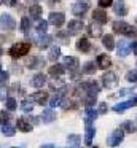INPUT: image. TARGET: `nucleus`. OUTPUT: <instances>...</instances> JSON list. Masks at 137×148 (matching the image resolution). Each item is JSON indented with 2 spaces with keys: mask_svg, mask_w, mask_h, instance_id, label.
I'll use <instances>...</instances> for the list:
<instances>
[{
  "mask_svg": "<svg viewBox=\"0 0 137 148\" xmlns=\"http://www.w3.org/2000/svg\"><path fill=\"white\" fill-rule=\"evenodd\" d=\"M112 27H113V32L121 34V35H124V37H134V35H137L136 27H132L131 24L124 23V21H115V23L112 24Z\"/></svg>",
  "mask_w": 137,
  "mask_h": 148,
  "instance_id": "nucleus-1",
  "label": "nucleus"
},
{
  "mask_svg": "<svg viewBox=\"0 0 137 148\" xmlns=\"http://www.w3.org/2000/svg\"><path fill=\"white\" fill-rule=\"evenodd\" d=\"M29 51H30V43H27V42H18V43H14V45L10 48L8 54L11 56L13 59H19V58H22V56H25Z\"/></svg>",
  "mask_w": 137,
  "mask_h": 148,
  "instance_id": "nucleus-2",
  "label": "nucleus"
},
{
  "mask_svg": "<svg viewBox=\"0 0 137 148\" xmlns=\"http://www.w3.org/2000/svg\"><path fill=\"white\" fill-rule=\"evenodd\" d=\"M123 138H124V131L121 127H118V129H115V131L108 135L107 145H108V147H118V145L123 142Z\"/></svg>",
  "mask_w": 137,
  "mask_h": 148,
  "instance_id": "nucleus-3",
  "label": "nucleus"
},
{
  "mask_svg": "<svg viewBox=\"0 0 137 148\" xmlns=\"http://www.w3.org/2000/svg\"><path fill=\"white\" fill-rule=\"evenodd\" d=\"M48 23L54 27H62L64 23H65V14L61 13V11H53L48 16Z\"/></svg>",
  "mask_w": 137,
  "mask_h": 148,
  "instance_id": "nucleus-4",
  "label": "nucleus"
},
{
  "mask_svg": "<svg viewBox=\"0 0 137 148\" xmlns=\"http://www.w3.org/2000/svg\"><path fill=\"white\" fill-rule=\"evenodd\" d=\"M0 27H2L3 30H13L16 27L14 18H13L11 14H8V13L0 14Z\"/></svg>",
  "mask_w": 137,
  "mask_h": 148,
  "instance_id": "nucleus-5",
  "label": "nucleus"
},
{
  "mask_svg": "<svg viewBox=\"0 0 137 148\" xmlns=\"http://www.w3.org/2000/svg\"><path fill=\"white\" fill-rule=\"evenodd\" d=\"M102 83H104L105 88H108V89H112V88H115L118 84V77L115 72H105L104 75H102Z\"/></svg>",
  "mask_w": 137,
  "mask_h": 148,
  "instance_id": "nucleus-6",
  "label": "nucleus"
},
{
  "mask_svg": "<svg viewBox=\"0 0 137 148\" xmlns=\"http://www.w3.org/2000/svg\"><path fill=\"white\" fill-rule=\"evenodd\" d=\"M136 105H137V94L132 96V99L126 100V102H120V103H116V105H113V112L123 113L126 108H131V107H136Z\"/></svg>",
  "mask_w": 137,
  "mask_h": 148,
  "instance_id": "nucleus-7",
  "label": "nucleus"
},
{
  "mask_svg": "<svg viewBox=\"0 0 137 148\" xmlns=\"http://www.w3.org/2000/svg\"><path fill=\"white\" fill-rule=\"evenodd\" d=\"M88 8H89V2L88 0H81V2H76V3L72 5V13L75 16H83L88 11Z\"/></svg>",
  "mask_w": 137,
  "mask_h": 148,
  "instance_id": "nucleus-8",
  "label": "nucleus"
},
{
  "mask_svg": "<svg viewBox=\"0 0 137 148\" xmlns=\"http://www.w3.org/2000/svg\"><path fill=\"white\" fill-rule=\"evenodd\" d=\"M92 19L97 24H107L108 23V14L104 8H97V10L92 11Z\"/></svg>",
  "mask_w": 137,
  "mask_h": 148,
  "instance_id": "nucleus-9",
  "label": "nucleus"
},
{
  "mask_svg": "<svg viewBox=\"0 0 137 148\" xmlns=\"http://www.w3.org/2000/svg\"><path fill=\"white\" fill-rule=\"evenodd\" d=\"M81 29H83V21L80 19H72L67 24V32L70 35H76L78 32H81Z\"/></svg>",
  "mask_w": 137,
  "mask_h": 148,
  "instance_id": "nucleus-10",
  "label": "nucleus"
},
{
  "mask_svg": "<svg viewBox=\"0 0 137 148\" xmlns=\"http://www.w3.org/2000/svg\"><path fill=\"white\" fill-rule=\"evenodd\" d=\"M48 92H45V91H37V92H34L30 96V100L35 103H38V105H45L46 102H50V99H48Z\"/></svg>",
  "mask_w": 137,
  "mask_h": 148,
  "instance_id": "nucleus-11",
  "label": "nucleus"
},
{
  "mask_svg": "<svg viewBox=\"0 0 137 148\" xmlns=\"http://www.w3.org/2000/svg\"><path fill=\"white\" fill-rule=\"evenodd\" d=\"M113 11L116 16L123 18L127 14V7H126V2L124 0H116V2H113Z\"/></svg>",
  "mask_w": 137,
  "mask_h": 148,
  "instance_id": "nucleus-12",
  "label": "nucleus"
},
{
  "mask_svg": "<svg viewBox=\"0 0 137 148\" xmlns=\"http://www.w3.org/2000/svg\"><path fill=\"white\" fill-rule=\"evenodd\" d=\"M83 84V89L86 91V94H96L97 96L99 91H101V86H99L97 81H86V83H81Z\"/></svg>",
  "mask_w": 137,
  "mask_h": 148,
  "instance_id": "nucleus-13",
  "label": "nucleus"
},
{
  "mask_svg": "<svg viewBox=\"0 0 137 148\" xmlns=\"http://www.w3.org/2000/svg\"><path fill=\"white\" fill-rule=\"evenodd\" d=\"M62 65L65 69H69L70 72H75L76 69H78L80 62H78V59L73 58V56H65V58H64V64Z\"/></svg>",
  "mask_w": 137,
  "mask_h": 148,
  "instance_id": "nucleus-14",
  "label": "nucleus"
},
{
  "mask_svg": "<svg viewBox=\"0 0 137 148\" xmlns=\"http://www.w3.org/2000/svg\"><path fill=\"white\" fill-rule=\"evenodd\" d=\"M96 61H97V67L102 69V70H107L112 65V59H110V56H107V54H99Z\"/></svg>",
  "mask_w": 137,
  "mask_h": 148,
  "instance_id": "nucleus-15",
  "label": "nucleus"
},
{
  "mask_svg": "<svg viewBox=\"0 0 137 148\" xmlns=\"http://www.w3.org/2000/svg\"><path fill=\"white\" fill-rule=\"evenodd\" d=\"M41 13H43V8H41L38 3H34V5L29 7V16H30V19L38 21V19H40V16H41Z\"/></svg>",
  "mask_w": 137,
  "mask_h": 148,
  "instance_id": "nucleus-16",
  "label": "nucleus"
},
{
  "mask_svg": "<svg viewBox=\"0 0 137 148\" xmlns=\"http://www.w3.org/2000/svg\"><path fill=\"white\" fill-rule=\"evenodd\" d=\"M129 53H131V45H127L124 40H120V43H118V48H116V54L120 56V58H126Z\"/></svg>",
  "mask_w": 137,
  "mask_h": 148,
  "instance_id": "nucleus-17",
  "label": "nucleus"
},
{
  "mask_svg": "<svg viewBox=\"0 0 137 148\" xmlns=\"http://www.w3.org/2000/svg\"><path fill=\"white\" fill-rule=\"evenodd\" d=\"M51 37L50 35H46V34H38V37H37V40H35V42H37V46L38 48H48V46H50V43H51Z\"/></svg>",
  "mask_w": 137,
  "mask_h": 148,
  "instance_id": "nucleus-18",
  "label": "nucleus"
},
{
  "mask_svg": "<svg viewBox=\"0 0 137 148\" xmlns=\"http://www.w3.org/2000/svg\"><path fill=\"white\" fill-rule=\"evenodd\" d=\"M97 115H99V112L96 108H92V107H86V110H85V121H86V124L94 123V119L97 118Z\"/></svg>",
  "mask_w": 137,
  "mask_h": 148,
  "instance_id": "nucleus-19",
  "label": "nucleus"
},
{
  "mask_svg": "<svg viewBox=\"0 0 137 148\" xmlns=\"http://www.w3.org/2000/svg\"><path fill=\"white\" fill-rule=\"evenodd\" d=\"M50 75L53 78H59V77H62L64 73H65V67L64 65H61V64H54V65H51L50 67Z\"/></svg>",
  "mask_w": 137,
  "mask_h": 148,
  "instance_id": "nucleus-20",
  "label": "nucleus"
},
{
  "mask_svg": "<svg viewBox=\"0 0 137 148\" xmlns=\"http://www.w3.org/2000/svg\"><path fill=\"white\" fill-rule=\"evenodd\" d=\"M43 84H46V77L43 73H35L30 80V86L34 88H41Z\"/></svg>",
  "mask_w": 137,
  "mask_h": 148,
  "instance_id": "nucleus-21",
  "label": "nucleus"
},
{
  "mask_svg": "<svg viewBox=\"0 0 137 148\" xmlns=\"http://www.w3.org/2000/svg\"><path fill=\"white\" fill-rule=\"evenodd\" d=\"M16 127H18L21 132H30L32 131V124L25 118H18V121H16Z\"/></svg>",
  "mask_w": 137,
  "mask_h": 148,
  "instance_id": "nucleus-22",
  "label": "nucleus"
},
{
  "mask_svg": "<svg viewBox=\"0 0 137 148\" xmlns=\"http://www.w3.org/2000/svg\"><path fill=\"white\" fill-rule=\"evenodd\" d=\"M76 49H78L80 53H89V49H91V43L88 42V38H78V42H76Z\"/></svg>",
  "mask_w": 137,
  "mask_h": 148,
  "instance_id": "nucleus-23",
  "label": "nucleus"
},
{
  "mask_svg": "<svg viewBox=\"0 0 137 148\" xmlns=\"http://www.w3.org/2000/svg\"><path fill=\"white\" fill-rule=\"evenodd\" d=\"M85 143L88 145V147H91V143H92V137L96 135V129H94V126H91V124H86V131H85Z\"/></svg>",
  "mask_w": 137,
  "mask_h": 148,
  "instance_id": "nucleus-24",
  "label": "nucleus"
},
{
  "mask_svg": "<svg viewBox=\"0 0 137 148\" xmlns=\"http://www.w3.org/2000/svg\"><path fill=\"white\" fill-rule=\"evenodd\" d=\"M41 123H45V124H50V123H53L54 119H56V113L53 112V110H43V113H41Z\"/></svg>",
  "mask_w": 137,
  "mask_h": 148,
  "instance_id": "nucleus-25",
  "label": "nucleus"
},
{
  "mask_svg": "<svg viewBox=\"0 0 137 148\" xmlns=\"http://www.w3.org/2000/svg\"><path fill=\"white\" fill-rule=\"evenodd\" d=\"M88 34H89L91 37H94V38H96V37H102V34H104V32H102V27H101V24H97V23H92L91 26L88 27Z\"/></svg>",
  "mask_w": 137,
  "mask_h": 148,
  "instance_id": "nucleus-26",
  "label": "nucleus"
},
{
  "mask_svg": "<svg viewBox=\"0 0 137 148\" xmlns=\"http://www.w3.org/2000/svg\"><path fill=\"white\" fill-rule=\"evenodd\" d=\"M96 70H97V64H94V61L85 62V64H83V67H81V72H83V73H86V75L94 73Z\"/></svg>",
  "mask_w": 137,
  "mask_h": 148,
  "instance_id": "nucleus-27",
  "label": "nucleus"
},
{
  "mask_svg": "<svg viewBox=\"0 0 137 148\" xmlns=\"http://www.w3.org/2000/svg\"><path fill=\"white\" fill-rule=\"evenodd\" d=\"M43 65H45V61L41 58H37V56H35V58H30L27 61L29 69H40V67H43Z\"/></svg>",
  "mask_w": 137,
  "mask_h": 148,
  "instance_id": "nucleus-28",
  "label": "nucleus"
},
{
  "mask_svg": "<svg viewBox=\"0 0 137 148\" xmlns=\"http://www.w3.org/2000/svg\"><path fill=\"white\" fill-rule=\"evenodd\" d=\"M102 45H104L105 48L108 49V51L115 49V40H113V35L107 34V35H104V37H102Z\"/></svg>",
  "mask_w": 137,
  "mask_h": 148,
  "instance_id": "nucleus-29",
  "label": "nucleus"
},
{
  "mask_svg": "<svg viewBox=\"0 0 137 148\" xmlns=\"http://www.w3.org/2000/svg\"><path fill=\"white\" fill-rule=\"evenodd\" d=\"M61 58V46H51L50 48V53H48V59L50 61H53V62H56L57 59Z\"/></svg>",
  "mask_w": 137,
  "mask_h": 148,
  "instance_id": "nucleus-30",
  "label": "nucleus"
},
{
  "mask_svg": "<svg viewBox=\"0 0 137 148\" xmlns=\"http://www.w3.org/2000/svg\"><path fill=\"white\" fill-rule=\"evenodd\" d=\"M96 102H97V97H96V94H86L85 99H83V103H85L86 107H94Z\"/></svg>",
  "mask_w": 137,
  "mask_h": 148,
  "instance_id": "nucleus-31",
  "label": "nucleus"
},
{
  "mask_svg": "<svg viewBox=\"0 0 137 148\" xmlns=\"http://www.w3.org/2000/svg\"><path fill=\"white\" fill-rule=\"evenodd\" d=\"M121 129H123L124 132H127V134H132V132H136V124H134L132 121H124L123 124H121Z\"/></svg>",
  "mask_w": 137,
  "mask_h": 148,
  "instance_id": "nucleus-32",
  "label": "nucleus"
},
{
  "mask_svg": "<svg viewBox=\"0 0 137 148\" xmlns=\"http://www.w3.org/2000/svg\"><path fill=\"white\" fill-rule=\"evenodd\" d=\"M21 30L24 34H29V30H30V18L22 16V19H21Z\"/></svg>",
  "mask_w": 137,
  "mask_h": 148,
  "instance_id": "nucleus-33",
  "label": "nucleus"
},
{
  "mask_svg": "<svg viewBox=\"0 0 137 148\" xmlns=\"http://www.w3.org/2000/svg\"><path fill=\"white\" fill-rule=\"evenodd\" d=\"M2 132H3V135H6V137H13L14 132H16V127H14V126H11V124H3Z\"/></svg>",
  "mask_w": 137,
  "mask_h": 148,
  "instance_id": "nucleus-34",
  "label": "nucleus"
},
{
  "mask_svg": "<svg viewBox=\"0 0 137 148\" xmlns=\"http://www.w3.org/2000/svg\"><path fill=\"white\" fill-rule=\"evenodd\" d=\"M21 110L25 113H30L34 110V102L32 100H22L21 102Z\"/></svg>",
  "mask_w": 137,
  "mask_h": 148,
  "instance_id": "nucleus-35",
  "label": "nucleus"
},
{
  "mask_svg": "<svg viewBox=\"0 0 137 148\" xmlns=\"http://www.w3.org/2000/svg\"><path fill=\"white\" fill-rule=\"evenodd\" d=\"M48 26H50V23L48 21H38L37 23V32L38 34H46V30H48Z\"/></svg>",
  "mask_w": 137,
  "mask_h": 148,
  "instance_id": "nucleus-36",
  "label": "nucleus"
},
{
  "mask_svg": "<svg viewBox=\"0 0 137 148\" xmlns=\"http://www.w3.org/2000/svg\"><path fill=\"white\" fill-rule=\"evenodd\" d=\"M5 107H6V110H16V107H18V102H16V99L14 97H6V100H5Z\"/></svg>",
  "mask_w": 137,
  "mask_h": 148,
  "instance_id": "nucleus-37",
  "label": "nucleus"
},
{
  "mask_svg": "<svg viewBox=\"0 0 137 148\" xmlns=\"http://www.w3.org/2000/svg\"><path fill=\"white\" fill-rule=\"evenodd\" d=\"M61 103H62V94H56V96H53L50 99V105L53 107V108L54 107H59Z\"/></svg>",
  "mask_w": 137,
  "mask_h": 148,
  "instance_id": "nucleus-38",
  "label": "nucleus"
},
{
  "mask_svg": "<svg viewBox=\"0 0 137 148\" xmlns=\"http://www.w3.org/2000/svg\"><path fill=\"white\" fill-rule=\"evenodd\" d=\"M126 80L129 81V83H134L137 84V70H129L126 73Z\"/></svg>",
  "mask_w": 137,
  "mask_h": 148,
  "instance_id": "nucleus-39",
  "label": "nucleus"
},
{
  "mask_svg": "<svg viewBox=\"0 0 137 148\" xmlns=\"http://www.w3.org/2000/svg\"><path fill=\"white\" fill-rule=\"evenodd\" d=\"M67 142H69L70 145H73V147H75V145H78L80 142H81V137H80V135H76V134H72V135H69V137H67Z\"/></svg>",
  "mask_w": 137,
  "mask_h": 148,
  "instance_id": "nucleus-40",
  "label": "nucleus"
},
{
  "mask_svg": "<svg viewBox=\"0 0 137 148\" xmlns=\"http://www.w3.org/2000/svg\"><path fill=\"white\" fill-rule=\"evenodd\" d=\"M97 3L101 8H108L113 5V0H97Z\"/></svg>",
  "mask_w": 137,
  "mask_h": 148,
  "instance_id": "nucleus-41",
  "label": "nucleus"
},
{
  "mask_svg": "<svg viewBox=\"0 0 137 148\" xmlns=\"http://www.w3.org/2000/svg\"><path fill=\"white\" fill-rule=\"evenodd\" d=\"M8 78H10V73H8V72L0 70V84L6 83V81H8Z\"/></svg>",
  "mask_w": 137,
  "mask_h": 148,
  "instance_id": "nucleus-42",
  "label": "nucleus"
},
{
  "mask_svg": "<svg viewBox=\"0 0 137 148\" xmlns=\"http://www.w3.org/2000/svg\"><path fill=\"white\" fill-rule=\"evenodd\" d=\"M8 119H10V113L5 112V110H2V112H0V123H3V124H5Z\"/></svg>",
  "mask_w": 137,
  "mask_h": 148,
  "instance_id": "nucleus-43",
  "label": "nucleus"
},
{
  "mask_svg": "<svg viewBox=\"0 0 137 148\" xmlns=\"http://www.w3.org/2000/svg\"><path fill=\"white\" fill-rule=\"evenodd\" d=\"M131 92H132V89H131V88H126V89L118 91V94H115V97H123V96H126V94H131Z\"/></svg>",
  "mask_w": 137,
  "mask_h": 148,
  "instance_id": "nucleus-44",
  "label": "nucleus"
},
{
  "mask_svg": "<svg viewBox=\"0 0 137 148\" xmlns=\"http://www.w3.org/2000/svg\"><path fill=\"white\" fill-rule=\"evenodd\" d=\"M107 110H108V107H107V103H105V102H101V103H99V110H97V112L101 113V115L107 113Z\"/></svg>",
  "mask_w": 137,
  "mask_h": 148,
  "instance_id": "nucleus-45",
  "label": "nucleus"
},
{
  "mask_svg": "<svg viewBox=\"0 0 137 148\" xmlns=\"http://www.w3.org/2000/svg\"><path fill=\"white\" fill-rule=\"evenodd\" d=\"M56 35H57V38H61L64 43H67V40H69V38H67V35H65V32H57Z\"/></svg>",
  "mask_w": 137,
  "mask_h": 148,
  "instance_id": "nucleus-46",
  "label": "nucleus"
},
{
  "mask_svg": "<svg viewBox=\"0 0 137 148\" xmlns=\"http://www.w3.org/2000/svg\"><path fill=\"white\" fill-rule=\"evenodd\" d=\"M6 97V88L5 86H0V100Z\"/></svg>",
  "mask_w": 137,
  "mask_h": 148,
  "instance_id": "nucleus-47",
  "label": "nucleus"
},
{
  "mask_svg": "<svg viewBox=\"0 0 137 148\" xmlns=\"http://www.w3.org/2000/svg\"><path fill=\"white\" fill-rule=\"evenodd\" d=\"M3 3L8 5V7H14V5H16V0H3Z\"/></svg>",
  "mask_w": 137,
  "mask_h": 148,
  "instance_id": "nucleus-48",
  "label": "nucleus"
},
{
  "mask_svg": "<svg viewBox=\"0 0 137 148\" xmlns=\"http://www.w3.org/2000/svg\"><path fill=\"white\" fill-rule=\"evenodd\" d=\"M131 49H132V53L137 56V42H132V43H131Z\"/></svg>",
  "mask_w": 137,
  "mask_h": 148,
  "instance_id": "nucleus-49",
  "label": "nucleus"
},
{
  "mask_svg": "<svg viewBox=\"0 0 137 148\" xmlns=\"http://www.w3.org/2000/svg\"><path fill=\"white\" fill-rule=\"evenodd\" d=\"M41 148H54V147L51 143H46V145H41Z\"/></svg>",
  "mask_w": 137,
  "mask_h": 148,
  "instance_id": "nucleus-50",
  "label": "nucleus"
},
{
  "mask_svg": "<svg viewBox=\"0 0 137 148\" xmlns=\"http://www.w3.org/2000/svg\"><path fill=\"white\" fill-rule=\"evenodd\" d=\"M2 54H3V48L0 46V58H2Z\"/></svg>",
  "mask_w": 137,
  "mask_h": 148,
  "instance_id": "nucleus-51",
  "label": "nucleus"
},
{
  "mask_svg": "<svg viewBox=\"0 0 137 148\" xmlns=\"http://www.w3.org/2000/svg\"><path fill=\"white\" fill-rule=\"evenodd\" d=\"M10 148H22V147H10Z\"/></svg>",
  "mask_w": 137,
  "mask_h": 148,
  "instance_id": "nucleus-52",
  "label": "nucleus"
},
{
  "mask_svg": "<svg viewBox=\"0 0 137 148\" xmlns=\"http://www.w3.org/2000/svg\"><path fill=\"white\" fill-rule=\"evenodd\" d=\"M73 148H80V147H78V145H75V147H73Z\"/></svg>",
  "mask_w": 137,
  "mask_h": 148,
  "instance_id": "nucleus-53",
  "label": "nucleus"
},
{
  "mask_svg": "<svg viewBox=\"0 0 137 148\" xmlns=\"http://www.w3.org/2000/svg\"><path fill=\"white\" fill-rule=\"evenodd\" d=\"M0 3H3V0H0Z\"/></svg>",
  "mask_w": 137,
  "mask_h": 148,
  "instance_id": "nucleus-54",
  "label": "nucleus"
},
{
  "mask_svg": "<svg viewBox=\"0 0 137 148\" xmlns=\"http://www.w3.org/2000/svg\"><path fill=\"white\" fill-rule=\"evenodd\" d=\"M0 70H2V67H0Z\"/></svg>",
  "mask_w": 137,
  "mask_h": 148,
  "instance_id": "nucleus-55",
  "label": "nucleus"
}]
</instances>
